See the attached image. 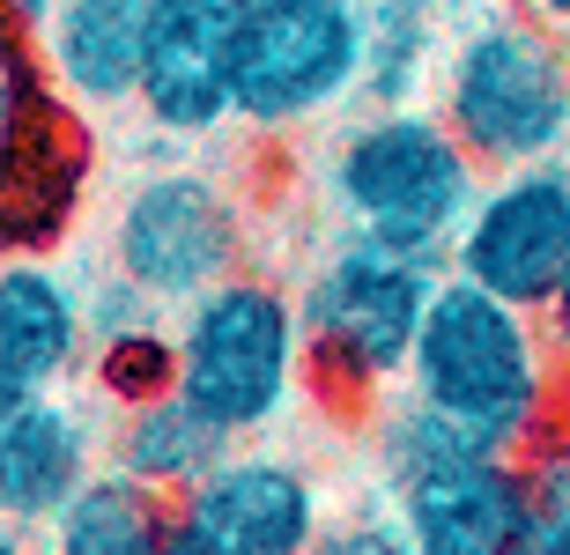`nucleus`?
<instances>
[{
    "mask_svg": "<svg viewBox=\"0 0 570 555\" xmlns=\"http://www.w3.org/2000/svg\"><path fill=\"white\" fill-rule=\"evenodd\" d=\"M170 518H178V496L148 489L141 474H127L111 459V467L89 474L82 489H75V504L45 526V555H148L170 534Z\"/></svg>",
    "mask_w": 570,
    "mask_h": 555,
    "instance_id": "16",
    "label": "nucleus"
},
{
    "mask_svg": "<svg viewBox=\"0 0 570 555\" xmlns=\"http://www.w3.org/2000/svg\"><path fill=\"white\" fill-rule=\"evenodd\" d=\"M22 534H30V526H16V518H8V534H0V555H22Z\"/></svg>",
    "mask_w": 570,
    "mask_h": 555,
    "instance_id": "24",
    "label": "nucleus"
},
{
    "mask_svg": "<svg viewBox=\"0 0 570 555\" xmlns=\"http://www.w3.org/2000/svg\"><path fill=\"white\" fill-rule=\"evenodd\" d=\"M97 474V423L60 393L0 400V518L45 534Z\"/></svg>",
    "mask_w": 570,
    "mask_h": 555,
    "instance_id": "12",
    "label": "nucleus"
},
{
    "mask_svg": "<svg viewBox=\"0 0 570 555\" xmlns=\"http://www.w3.org/2000/svg\"><path fill=\"white\" fill-rule=\"evenodd\" d=\"M438 111L489 178L570 156V30L533 8L474 22L438 75Z\"/></svg>",
    "mask_w": 570,
    "mask_h": 555,
    "instance_id": "4",
    "label": "nucleus"
},
{
    "mask_svg": "<svg viewBox=\"0 0 570 555\" xmlns=\"http://www.w3.org/2000/svg\"><path fill=\"white\" fill-rule=\"evenodd\" d=\"M178 518L208 555H312L326 534L312 474L275 452H230L200 489L178 496Z\"/></svg>",
    "mask_w": 570,
    "mask_h": 555,
    "instance_id": "10",
    "label": "nucleus"
},
{
    "mask_svg": "<svg viewBox=\"0 0 570 555\" xmlns=\"http://www.w3.org/2000/svg\"><path fill=\"white\" fill-rule=\"evenodd\" d=\"M556 348L541 311L497 297L466 275H444L430 297L423 341L407 364V393L460 423L489 429L504 452H527L556 423Z\"/></svg>",
    "mask_w": 570,
    "mask_h": 555,
    "instance_id": "2",
    "label": "nucleus"
},
{
    "mask_svg": "<svg viewBox=\"0 0 570 555\" xmlns=\"http://www.w3.org/2000/svg\"><path fill=\"white\" fill-rule=\"evenodd\" d=\"M541 326H549V348H556V364H570V281L556 289V304L541 311Z\"/></svg>",
    "mask_w": 570,
    "mask_h": 555,
    "instance_id": "20",
    "label": "nucleus"
},
{
    "mask_svg": "<svg viewBox=\"0 0 570 555\" xmlns=\"http://www.w3.org/2000/svg\"><path fill=\"white\" fill-rule=\"evenodd\" d=\"M519 8H533V16H549L556 30H570V0H519Z\"/></svg>",
    "mask_w": 570,
    "mask_h": 555,
    "instance_id": "23",
    "label": "nucleus"
},
{
    "mask_svg": "<svg viewBox=\"0 0 570 555\" xmlns=\"http://www.w3.org/2000/svg\"><path fill=\"white\" fill-rule=\"evenodd\" d=\"M452 275L444 252H401L379 237H341L296 289L304 319V378L334 415H379L385 393L407 385L430 297Z\"/></svg>",
    "mask_w": 570,
    "mask_h": 555,
    "instance_id": "1",
    "label": "nucleus"
},
{
    "mask_svg": "<svg viewBox=\"0 0 570 555\" xmlns=\"http://www.w3.org/2000/svg\"><path fill=\"white\" fill-rule=\"evenodd\" d=\"M312 555H423V548H415V534L401 526V512L393 518L356 512V518H334V526L312 541Z\"/></svg>",
    "mask_w": 570,
    "mask_h": 555,
    "instance_id": "19",
    "label": "nucleus"
},
{
    "mask_svg": "<svg viewBox=\"0 0 570 555\" xmlns=\"http://www.w3.org/2000/svg\"><path fill=\"white\" fill-rule=\"evenodd\" d=\"M253 0H148L141 119L170 141H208L237 119V52Z\"/></svg>",
    "mask_w": 570,
    "mask_h": 555,
    "instance_id": "9",
    "label": "nucleus"
},
{
    "mask_svg": "<svg viewBox=\"0 0 570 555\" xmlns=\"http://www.w3.org/2000/svg\"><path fill=\"white\" fill-rule=\"evenodd\" d=\"M533 504V555H570V423H549L519 452Z\"/></svg>",
    "mask_w": 570,
    "mask_h": 555,
    "instance_id": "18",
    "label": "nucleus"
},
{
    "mask_svg": "<svg viewBox=\"0 0 570 555\" xmlns=\"http://www.w3.org/2000/svg\"><path fill=\"white\" fill-rule=\"evenodd\" d=\"M230 452H237V437L215 423V415H200L178 385L156 393V400H141V407H127L119 429H111V459L127 474H141L148 489H164V496L200 489Z\"/></svg>",
    "mask_w": 570,
    "mask_h": 555,
    "instance_id": "15",
    "label": "nucleus"
},
{
    "mask_svg": "<svg viewBox=\"0 0 570 555\" xmlns=\"http://www.w3.org/2000/svg\"><path fill=\"white\" fill-rule=\"evenodd\" d=\"M8 8H16V30H45L60 0H8Z\"/></svg>",
    "mask_w": 570,
    "mask_h": 555,
    "instance_id": "22",
    "label": "nucleus"
},
{
    "mask_svg": "<svg viewBox=\"0 0 570 555\" xmlns=\"http://www.w3.org/2000/svg\"><path fill=\"white\" fill-rule=\"evenodd\" d=\"M371 16L363 0H253L237 52V127L289 133L363 97Z\"/></svg>",
    "mask_w": 570,
    "mask_h": 555,
    "instance_id": "6",
    "label": "nucleus"
},
{
    "mask_svg": "<svg viewBox=\"0 0 570 555\" xmlns=\"http://www.w3.org/2000/svg\"><path fill=\"white\" fill-rule=\"evenodd\" d=\"M148 555H208V548H200V541L186 534V518H170V534L156 541V548H148Z\"/></svg>",
    "mask_w": 570,
    "mask_h": 555,
    "instance_id": "21",
    "label": "nucleus"
},
{
    "mask_svg": "<svg viewBox=\"0 0 570 555\" xmlns=\"http://www.w3.org/2000/svg\"><path fill=\"white\" fill-rule=\"evenodd\" d=\"M438 0H363L371 16V60H363V105L393 111L415 97L430 75V44H438Z\"/></svg>",
    "mask_w": 570,
    "mask_h": 555,
    "instance_id": "17",
    "label": "nucleus"
},
{
    "mask_svg": "<svg viewBox=\"0 0 570 555\" xmlns=\"http://www.w3.org/2000/svg\"><path fill=\"white\" fill-rule=\"evenodd\" d=\"M45 38V75L67 105L111 111L141 105V60H148V0H60Z\"/></svg>",
    "mask_w": 570,
    "mask_h": 555,
    "instance_id": "14",
    "label": "nucleus"
},
{
    "mask_svg": "<svg viewBox=\"0 0 570 555\" xmlns=\"http://www.w3.org/2000/svg\"><path fill=\"white\" fill-rule=\"evenodd\" d=\"M393 512L423 555H533V504L519 452L407 474L393 482Z\"/></svg>",
    "mask_w": 570,
    "mask_h": 555,
    "instance_id": "11",
    "label": "nucleus"
},
{
    "mask_svg": "<svg viewBox=\"0 0 570 555\" xmlns=\"http://www.w3.org/2000/svg\"><path fill=\"white\" fill-rule=\"evenodd\" d=\"M452 275L482 281L497 297L549 311L570 281V156L497 171L452 245Z\"/></svg>",
    "mask_w": 570,
    "mask_h": 555,
    "instance_id": "8",
    "label": "nucleus"
},
{
    "mask_svg": "<svg viewBox=\"0 0 570 555\" xmlns=\"http://www.w3.org/2000/svg\"><path fill=\"white\" fill-rule=\"evenodd\" d=\"M237 259H245V215L208 171H148L111 215V275L148 289L164 311H186L215 281H230Z\"/></svg>",
    "mask_w": 570,
    "mask_h": 555,
    "instance_id": "7",
    "label": "nucleus"
},
{
    "mask_svg": "<svg viewBox=\"0 0 570 555\" xmlns=\"http://www.w3.org/2000/svg\"><path fill=\"white\" fill-rule=\"evenodd\" d=\"M89 348V304L67 289V275L38 252H16L0 267V400L60 393V378Z\"/></svg>",
    "mask_w": 570,
    "mask_h": 555,
    "instance_id": "13",
    "label": "nucleus"
},
{
    "mask_svg": "<svg viewBox=\"0 0 570 555\" xmlns=\"http://www.w3.org/2000/svg\"><path fill=\"white\" fill-rule=\"evenodd\" d=\"M326 186H334V208L356 237L452 259L466 215L482 200V163L444 127V111L393 105L341 133Z\"/></svg>",
    "mask_w": 570,
    "mask_h": 555,
    "instance_id": "3",
    "label": "nucleus"
},
{
    "mask_svg": "<svg viewBox=\"0 0 570 555\" xmlns=\"http://www.w3.org/2000/svg\"><path fill=\"white\" fill-rule=\"evenodd\" d=\"M296 378H304V319L289 289L230 275L178 311V393L230 437L275 423Z\"/></svg>",
    "mask_w": 570,
    "mask_h": 555,
    "instance_id": "5",
    "label": "nucleus"
}]
</instances>
